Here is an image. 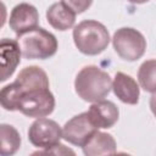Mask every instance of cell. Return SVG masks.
<instances>
[{"label": "cell", "mask_w": 156, "mask_h": 156, "mask_svg": "<svg viewBox=\"0 0 156 156\" xmlns=\"http://www.w3.org/2000/svg\"><path fill=\"white\" fill-rule=\"evenodd\" d=\"M128 1L132 4H144V2H147L149 0H128Z\"/></svg>", "instance_id": "obj_21"}, {"label": "cell", "mask_w": 156, "mask_h": 156, "mask_svg": "<svg viewBox=\"0 0 156 156\" xmlns=\"http://www.w3.org/2000/svg\"><path fill=\"white\" fill-rule=\"evenodd\" d=\"M21 146V136L17 129L10 124L0 126V154L11 156L17 152Z\"/></svg>", "instance_id": "obj_15"}, {"label": "cell", "mask_w": 156, "mask_h": 156, "mask_svg": "<svg viewBox=\"0 0 156 156\" xmlns=\"http://www.w3.org/2000/svg\"><path fill=\"white\" fill-rule=\"evenodd\" d=\"M22 56L28 60H45L54 56L58 44L56 37L44 28L35 27L17 37Z\"/></svg>", "instance_id": "obj_3"}, {"label": "cell", "mask_w": 156, "mask_h": 156, "mask_svg": "<svg viewBox=\"0 0 156 156\" xmlns=\"http://www.w3.org/2000/svg\"><path fill=\"white\" fill-rule=\"evenodd\" d=\"M0 55H1V74L0 80H7L13 72L16 71L17 66L21 61V48L17 40L4 38L0 41Z\"/></svg>", "instance_id": "obj_9"}, {"label": "cell", "mask_w": 156, "mask_h": 156, "mask_svg": "<svg viewBox=\"0 0 156 156\" xmlns=\"http://www.w3.org/2000/svg\"><path fill=\"white\" fill-rule=\"evenodd\" d=\"M55 108V98L49 88H38L21 93L17 111L24 116L40 118L49 116Z\"/></svg>", "instance_id": "obj_4"}, {"label": "cell", "mask_w": 156, "mask_h": 156, "mask_svg": "<svg viewBox=\"0 0 156 156\" xmlns=\"http://www.w3.org/2000/svg\"><path fill=\"white\" fill-rule=\"evenodd\" d=\"M62 138L61 127L55 121L45 117H40L34 121L28 129L29 141L39 149H48L60 144Z\"/></svg>", "instance_id": "obj_6"}, {"label": "cell", "mask_w": 156, "mask_h": 156, "mask_svg": "<svg viewBox=\"0 0 156 156\" xmlns=\"http://www.w3.org/2000/svg\"><path fill=\"white\" fill-rule=\"evenodd\" d=\"M20 89L15 82L5 85L0 91V102L1 106L7 111H16L20 101Z\"/></svg>", "instance_id": "obj_17"}, {"label": "cell", "mask_w": 156, "mask_h": 156, "mask_svg": "<svg viewBox=\"0 0 156 156\" xmlns=\"http://www.w3.org/2000/svg\"><path fill=\"white\" fill-rule=\"evenodd\" d=\"M84 155L99 156V155H115L116 154V140L111 134L96 130L89 140L82 146Z\"/></svg>", "instance_id": "obj_13"}, {"label": "cell", "mask_w": 156, "mask_h": 156, "mask_svg": "<svg viewBox=\"0 0 156 156\" xmlns=\"http://www.w3.org/2000/svg\"><path fill=\"white\" fill-rule=\"evenodd\" d=\"M112 44L117 55L130 62L139 60L146 50V40L144 35L139 30L129 27L117 29L113 34Z\"/></svg>", "instance_id": "obj_5"}, {"label": "cell", "mask_w": 156, "mask_h": 156, "mask_svg": "<svg viewBox=\"0 0 156 156\" xmlns=\"http://www.w3.org/2000/svg\"><path fill=\"white\" fill-rule=\"evenodd\" d=\"M112 89V80L107 72L96 66L83 67L74 79V90L88 102L104 100Z\"/></svg>", "instance_id": "obj_1"}, {"label": "cell", "mask_w": 156, "mask_h": 156, "mask_svg": "<svg viewBox=\"0 0 156 156\" xmlns=\"http://www.w3.org/2000/svg\"><path fill=\"white\" fill-rule=\"evenodd\" d=\"M37 154H55V155H66V154H71V155H74V151L66 147L65 145L62 144H56L51 147H48V149H43L41 151H37L34 152V155Z\"/></svg>", "instance_id": "obj_19"}, {"label": "cell", "mask_w": 156, "mask_h": 156, "mask_svg": "<svg viewBox=\"0 0 156 156\" xmlns=\"http://www.w3.org/2000/svg\"><path fill=\"white\" fill-rule=\"evenodd\" d=\"M149 105H150V110H151V112H152L154 116L156 117V93H152V95H151V98H150V102H149Z\"/></svg>", "instance_id": "obj_20"}, {"label": "cell", "mask_w": 156, "mask_h": 156, "mask_svg": "<svg viewBox=\"0 0 156 156\" xmlns=\"http://www.w3.org/2000/svg\"><path fill=\"white\" fill-rule=\"evenodd\" d=\"M73 41L77 49L89 56L101 54L110 43V34L106 27L94 20H85L73 29Z\"/></svg>", "instance_id": "obj_2"}, {"label": "cell", "mask_w": 156, "mask_h": 156, "mask_svg": "<svg viewBox=\"0 0 156 156\" xmlns=\"http://www.w3.org/2000/svg\"><path fill=\"white\" fill-rule=\"evenodd\" d=\"M38 22H39L38 10L33 5L27 2L16 5L12 9L9 20L10 28L17 35L38 27Z\"/></svg>", "instance_id": "obj_8"}, {"label": "cell", "mask_w": 156, "mask_h": 156, "mask_svg": "<svg viewBox=\"0 0 156 156\" xmlns=\"http://www.w3.org/2000/svg\"><path fill=\"white\" fill-rule=\"evenodd\" d=\"M76 12L66 6L62 1L52 4L46 10V20L49 24L57 30H67L76 22Z\"/></svg>", "instance_id": "obj_14"}, {"label": "cell", "mask_w": 156, "mask_h": 156, "mask_svg": "<svg viewBox=\"0 0 156 156\" xmlns=\"http://www.w3.org/2000/svg\"><path fill=\"white\" fill-rule=\"evenodd\" d=\"M66 6H68L76 13H82L88 10L93 2V0H61Z\"/></svg>", "instance_id": "obj_18"}, {"label": "cell", "mask_w": 156, "mask_h": 156, "mask_svg": "<svg viewBox=\"0 0 156 156\" xmlns=\"http://www.w3.org/2000/svg\"><path fill=\"white\" fill-rule=\"evenodd\" d=\"M89 117L98 128H111L118 121L119 111L112 101L100 100L93 102L88 110Z\"/></svg>", "instance_id": "obj_10"}, {"label": "cell", "mask_w": 156, "mask_h": 156, "mask_svg": "<svg viewBox=\"0 0 156 156\" xmlns=\"http://www.w3.org/2000/svg\"><path fill=\"white\" fill-rule=\"evenodd\" d=\"M99 128L93 123L88 111L72 117L62 128V136L69 144L83 146Z\"/></svg>", "instance_id": "obj_7"}, {"label": "cell", "mask_w": 156, "mask_h": 156, "mask_svg": "<svg viewBox=\"0 0 156 156\" xmlns=\"http://www.w3.org/2000/svg\"><path fill=\"white\" fill-rule=\"evenodd\" d=\"M15 83L17 84L20 93L38 88H49V78L44 69L38 66L24 67L17 76Z\"/></svg>", "instance_id": "obj_12"}, {"label": "cell", "mask_w": 156, "mask_h": 156, "mask_svg": "<svg viewBox=\"0 0 156 156\" xmlns=\"http://www.w3.org/2000/svg\"><path fill=\"white\" fill-rule=\"evenodd\" d=\"M112 89L115 95L122 102L128 105L138 104L140 95L139 85L130 76L122 72H117L112 82Z\"/></svg>", "instance_id": "obj_11"}, {"label": "cell", "mask_w": 156, "mask_h": 156, "mask_svg": "<svg viewBox=\"0 0 156 156\" xmlns=\"http://www.w3.org/2000/svg\"><path fill=\"white\" fill-rule=\"evenodd\" d=\"M138 80L145 91L156 93V60H147L140 65Z\"/></svg>", "instance_id": "obj_16"}]
</instances>
